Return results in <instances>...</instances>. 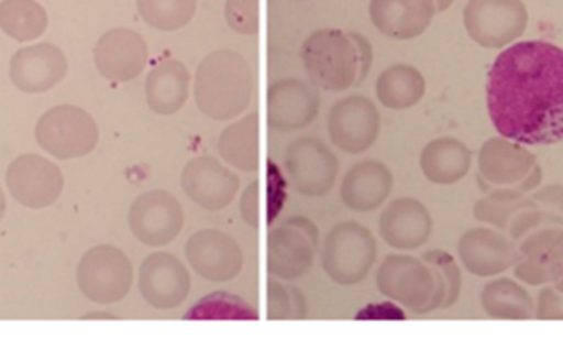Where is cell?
<instances>
[{
  "label": "cell",
  "instance_id": "cell-1",
  "mask_svg": "<svg viewBox=\"0 0 563 339\" xmlns=\"http://www.w3.org/2000/svg\"><path fill=\"white\" fill-rule=\"evenodd\" d=\"M486 99L501 138L521 145L563 141V50L544 40L519 42L489 69Z\"/></svg>",
  "mask_w": 563,
  "mask_h": 339
},
{
  "label": "cell",
  "instance_id": "cell-2",
  "mask_svg": "<svg viewBox=\"0 0 563 339\" xmlns=\"http://www.w3.org/2000/svg\"><path fill=\"white\" fill-rule=\"evenodd\" d=\"M301 62L311 85L328 92H343L366 79L373 48L360 33L321 29L305 40Z\"/></svg>",
  "mask_w": 563,
  "mask_h": 339
},
{
  "label": "cell",
  "instance_id": "cell-3",
  "mask_svg": "<svg viewBox=\"0 0 563 339\" xmlns=\"http://www.w3.org/2000/svg\"><path fill=\"white\" fill-rule=\"evenodd\" d=\"M254 75L250 63L233 50L210 53L195 76V101L207 118L231 121L251 106Z\"/></svg>",
  "mask_w": 563,
  "mask_h": 339
},
{
  "label": "cell",
  "instance_id": "cell-4",
  "mask_svg": "<svg viewBox=\"0 0 563 339\" xmlns=\"http://www.w3.org/2000/svg\"><path fill=\"white\" fill-rule=\"evenodd\" d=\"M376 284L380 295L417 315L446 310L452 295V277L442 265L410 255H387Z\"/></svg>",
  "mask_w": 563,
  "mask_h": 339
},
{
  "label": "cell",
  "instance_id": "cell-5",
  "mask_svg": "<svg viewBox=\"0 0 563 339\" xmlns=\"http://www.w3.org/2000/svg\"><path fill=\"white\" fill-rule=\"evenodd\" d=\"M377 258V245L369 229L357 222H340L328 232L321 251V265L338 285L361 284Z\"/></svg>",
  "mask_w": 563,
  "mask_h": 339
},
{
  "label": "cell",
  "instance_id": "cell-6",
  "mask_svg": "<svg viewBox=\"0 0 563 339\" xmlns=\"http://www.w3.org/2000/svg\"><path fill=\"white\" fill-rule=\"evenodd\" d=\"M35 139L46 154L59 161H71L95 151L99 131L95 119L85 109L58 106L40 118Z\"/></svg>",
  "mask_w": 563,
  "mask_h": 339
},
{
  "label": "cell",
  "instance_id": "cell-7",
  "mask_svg": "<svg viewBox=\"0 0 563 339\" xmlns=\"http://www.w3.org/2000/svg\"><path fill=\"white\" fill-rule=\"evenodd\" d=\"M76 281L81 294L92 304H118L131 291L134 269L121 249L98 245L82 255Z\"/></svg>",
  "mask_w": 563,
  "mask_h": 339
},
{
  "label": "cell",
  "instance_id": "cell-8",
  "mask_svg": "<svg viewBox=\"0 0 563 339\" xmlns=\"http://www.w3.org/2000/svg\"><path fill=\"white\" fill-rule=\"evenodd\" d=\"M317 226L308 218L295 216L274 228L267 238V271L280 281L303 277L318 252Z\"/></svg>",
  "mask_w": 563,
  "mask_h": 339
},
{
  "label": "cell",
  "instance_id": "cell-9",
  "mask_svg": "<svg viewBox=\"0 0 563 339\" xmlns=\"http://www.w3.org/2000/svg\"><path fill=\"white\" fill-rule=\"evenodd\" d=\"M463 23L473 42L485 48H505L525 35L529 13L522 0H470Z\"/></svg>",
  "mask_w": 563,
  "mask_h": 339
},
{
  "label": "cell",
  "instance_id": "cell-10",
  "mask_svg": "<svg viewBox=\"0 0 563 339\" xmlns=\"http://www.w3.org/2000/svg\"><path fill=\"white\" fill-rule=\"evenodd\" d=\"M185 215L180 201L164 189H152L135 198L129 209L132 234L151 248H164L178 238Z\"/></svg>",
  "mask_w": 563,
  "mask_h": 339
},
{
  "label": "cell",
  "instance_id": "cell-11",
  "mask_svg": "<svg viewBox=\"0 0 563 339\" xmlns=\"http://www.w3.org/2000/svg\"><path fill=\"white\" fill-rule=\"evenodd\" d=\"M285 168L295 192L318 198L333 188L340 162L323 142L314 138H300L288 145Z\"/></svg>",
  "mask_w": 563,
  "mask_h": 339
},
{
  "label": "cell",
  "instance_id": "cell-12",
  "mask_svg": "<svg viewBox=\"0 0 563 339\" xmlns=\"http://www.w3.org/2000/svg\"><path fill=\"white\" fill-rule=\"evenodd\" d=\"M380 116L373 101L364 96H350L331 108L328 132L331 142L346 154H363L379 138Z\"/></svg>",
  "mask_w": 563,
  "mask_h": 339
},
{
  "label": "cell",
  "instance_id": "cell-13",
  "mask_svg": "<svg viewBox=\"0 0 563 339\" xmlns=\"http://www.w3.org/2000/svg\"><path fill=\"white\" fill-rule=\"evenodd\" d=\"M185 255L200 277L217 284L234 281L244 267L241 245L218 229L195 232L185 245Z\"/></svg>",
  "mask_w": 563,
  "mask_h": 339
},
{
  "label": "cell",
  "instance_id": "cell-14",
  "mask_svg": "<svg viewBox=\"0 0 563 339\" xmlns=\"http://www.w3.org/2000/svg\"><path fill=\"white\" fill-rule=\"evenodd\" d=\"M5 182L12 198L32 209L52 206L65 185L62 170L35 154L15 158L7 168Z\"/></svg>",
  "mask_w": 563,
  "mask_h": 339
},
{
  "label": "cell",
  "instance_id": "cell-15",
  "mask_svg": "<svg viewBox=\"0 0 563 339\" xmlns=\"http://www.w3.org/2000/svg\"><path fill=\"white\" fill-rule=\"evenodd\" d=\"M139 291L155 310H174L190 295V272L175 255L155 252L142 262Z\"/></svg>",
  "mask_w": 563,
  "mask_h": 339
},
{
  "label": "cell",
  "instance_id": "cell-16",
  "mask_svg": "<svg viewBox=\"0 0 563 339\" xmlns=\"http://www.w3.org/2000/svg\"><path fill=\"white\" fill-rule=\"evenodd\" d=\"M536 165V155L518 142L493 138L479 151V182L483 189L516 188L526 195L522 182Z\"/></svg>",
  "mask_w": 563,
  "mask_h": 339
},
{
  "label": "cell",
  "instance_id": "cell-17",
  "mask_svg": "<svg viewBox=\"0 0 563 339\" xmlns=\"http://www.w3.org/2000/svg\"><path fill=\"white\" fill-rule=\"evenodd\" d=\"M459 255L470 274L495 277L518 264L519 245L498 229L476 228L460 239Z\"/></svg>",
  "mask_w": 563,
  "mask_h": 339
},
{
  "label": "cell",
  "instance_id": "cell-18",
  "mask_svg": "<svg viewBox=\"0 0 563 339\" xmlns=\"http://www.w3.org/2000/svg\"><path fill=\"white\" fill-rule=\"evenodd\" d=\"M185 195L207 211H221L236 198L240 178L213 157H197L181 173Z\"/></svg>",
  "mask_w": 563,
  "mask_h": 339
},
{
  "label": "cell",
  "instance_id": "cell-19",
  "mask_svg": "<svg viewBox=\"0 0 563 339\" xmlns=\"http://www.w3.org/2000/svg\"><path fill=\"white\" fill-rule=\"evenodd\" d=\"M515 275L525 284H555L563 278V229L542 228L519 242Z\"/></svg>",
  "mask_w": 563,
  "mask_h": 339
},
{
  "label": "cell",
  "instance_id": "cell-20",
  "mask_svg": "<svg viewBox=\"0 0 563 339\" xmlns=\"http://www.w3.org/2000/svg\"><path fill=\"white\" fill-rule=\"evenodd\" d=\"M147 58L144 36L129 29L109 30L95 48L96 68L109 81H132L144 72Z\"/></svg>",
  "mask_w": 563,
  "mask_h": 339
},
{
  "label": "cell",
  "instance_id": "cell-21",
  "mask_svg": "<svg viewBox=\"0 0 563 339\" xmlns=\"http://www.w3.org/2000/svg\"><path fill=\"white\" fill-rule=\"evenodd\" d=\"M68 62L65 53L52 43H38L19 50L10 62L13 86L26 95L48 91L65 79Z\"/></svg>",
  "mask_w": 563,
  "mask_h": 339
},
{
  "label": "cell",
  "instance_id": "cell-22",
  "mask_svg": "<svg viewBox=\"0 0 563 339\" xmlns=\"http://www.w3.org/2000/svg\"><path fill=\"white\" fill-rule=\"evenodd\" d=\"M320 112V96L307 83L287 78L274 83L267 92V122L280 132L308 128Z\"/></svg>",
  "mask_w": 563,
  "mask_h": 339
},
{
  "label": "cell",
  "instance_id": "cell-23",
  "mask_svg": "<svg viewBox=\"0 0 563 339\" xmlns=\"http://www.w3.org/2000/svg\"><path fill=\"white\" fill-rule=\"evenodd\" d=\"M433 221L423 203L400 198L390 203L380 215L379 232L384 241L397 251H416L432 234Z\"/></svg>",
  "mask_w": 563,
  "mask_h": 339
},
{
  "label": "cell",
  "instance_id": "cell-24",
  "mask_svg": "<svg viewBox=\"0 0 563 339\" xmlns=\"http://www.w3.org/2000/svg\"><path fill=\"white\" fill-rule=\"evenodd\" d=\"M437 7L433 0H371L369 17L383 35L394 40H412L422 35Z\"/></svg>",
  "mask_w": 563,
  "mask_h": 339
},
{
  "label": "cell",
  "instance_id": "cell-25",
  "mask_svg": "<svg viewBox=\"0 0 563 339\" xmlns=\"http://www.w3.org/2000/svg\"><path fill=\"white\" fill-rule=\"evenodd\" d=\"M393 186V173L383 162H360L344 175L341 199L351 211L371 212L386 201Z\"/></svg>",
  "mask_w": 563,
  "mask_h": 339
},
{
  "label": "cell",
  "instance_id": "cell-26",
  "mask_svg": "<svg viewBox=\"0 0 563 339\" xmlns=\"http://www.w3.org/2000/svg\"><path fill=\"white\" fill-rule=\"evenodd\" d=\"M191 75L178 59H165L148 73L145 96L152 111L161 116L177 114L190 96Z\"/></svg>",
  "mask_w": 563,
  "mask_h": 339
},
{
  "label": "cell",
  "instance_id": "cell-27",
  "mask_svg": "<svg viewBox=\"0 0 563 339\" xmlns=\"http://www.w3.org/2000/svg\"><path fill=\"white\" fill-rule=\"evenodd\" d=\"M420 167L435 185H455L472 167V152L463 142L452 138L437 139L423 149Z\"/></svg>",
  "mask_w": 563,
  "mask_h": 339
},
{
  "label": "cell",
  "instance_id": "cell-28",
  "mask_svg": "<svg viewBox=\"0 0 563 339\" xmlns=\"http://www.w3.org/2000/svg\"><path fill=\"white\" fill-rule=\"evenodd\" d=\"M220 155L231 167L243 172L260 168V116L251 112L244 119L224 129L220 138Z\"/></svg>",
  "mask_w": 563,
  "mask_h": 339
},
{
  "label": "cell",
  "instance_id": "cell-29",
  "mask_svg": "<svg viewBox=\"0 0 563 339\" xmlns=\"http://www.w3.org/2000/svg\"><path fill=\"white\" fill-rule=\"evenodd\" d=\"M376 95L387 109L406 111L426 95V79L413 66L394 65L377 78Z\"/></svg>",
  "mask_w": 563,
  "mask_h": 339
},
{
  "label": "cell",
  "instance_id": "cell-30",
  "mask_svg": "<svg viewBox=\"0 0 563 339\" xmlns=\"http://www.w3.org/2000/svg\"><path fill=\"white\" fill-rule=\"evenodd\" d=\"M482 307L495 320H531L536 314V304L529 292L511 278H499L485 285Z\"/></svg>",
  "mask_w": 563,
  "mask_h": 339
},
{
  "label": "cell",
  "instance_id": "cell-31",
  "mask_svg": "<svg viewBox=\"0 0 563 339\" xmlns=\"http://www.w3.org/2000/svg\"><path fill=\"white\" fill-rule=\"evenodd\" d=\"M48 15L35 0H2L0 29L16 42H32L45 33Z\"/></svg>",
  "mask_w": 563,
  "mask_h": 339
},
{
  "label": "cell",
  "instance_id": "cell-32",
  "mask_svg": "<svg viewBox=\"0 0 563 339\" xmlns=\"http://www.w3.org/2000/svg\"><path fill=\"white\" fill-rule=\"evenodd\" d=\"M137 9L152 29L175 32L194 20L197 0H137Z\"/></svg>",
  "mask_w": 563,
  "mask_h": 339
},
{
  "label": "cell",
  "instance_id": "cell-33",
  "mask_svg": "<svg viewBox=\"0 0 563 339\" xmlns=\"http://www.w3.org/2000/svg\"><path fill=\"white\" fill-rule=\"evenodd\" d=\"M307 305L298 288L287 287L271 278L267 284V318L269 320H291L305 318Z\"/></svg>",
  "mask_w": 563,
  "mask_h": 339
},
{
  "label": "cell",
  "instance_id": "cell-34",
  "mask_svg": "<svg viewBox=\"0 0 563 339\" xmlns=\"http://www.w3.org/2000/svg\"><path fill=\"white\" fill-rule=\"evenodd\" d=\"M228 25L241 35L260 32V0H227L224 7Z\"/></svg>",
  "mask_w": 563,
  "mask_h": 339
},
{
  "label": "cell",
  "instance_id": "cell-35",
  "mask_svg": "<svg viewBox=\"0 0 563 339\" xmlns=\"http://www.w3.org/2000/svg\"><path fill=\"white\" fill-rule=\"evenodd\" d=\"M539 208L548 216L551 228L563 226V185H549L532 195Z\"/></svg>",
  "mask_w": 563,
  "mask_h": 339
},
{
  "label": "cell",
  "instance_id": "cell-36",
  "mask_svg": "<svg viewBox=\"0 0 563 339\" xmlns=\"http://www.w3.org/2000/svg\"><path fill=\"white\" fill-rule=\"evenodd\" d=\"M534 317L539 320H563V294L554 287L542 288Z\"/></svg>",
  "mask_w": 563,
  "mask_h": 339
},
{
  "label": "cell",
  "instance_id": "cell-37",
  "mask_svg": "<svg viewBox=\"0 0 563 339\" xmlns=\"http://www.w3.org/2000/svg\"><path fill=\"white\" fill-rule=\"evenodd\" d=\"M241 216L251 228L257 229L261 226L260 218V182H253L244 189L243 198H241Z\"/></svg>",
  "mask_w": 563,
  "mask_h": 339
},
{
  "label": "cell",
  "instance_id": "cell-38",
  "mask_svg": "<svg viewBox=\"0 0 563 339\" xmlns=\"http://www.w3.org/2000/svg\"><path fill=\"white\" fill-rule=\"evenodd\" d=\"M435 2L437 12H443V10L449 9L455 0H433Z\"/></svg>",
  "mask_w": 563,
  "mask_h": 339
},
{
  "label": "cell",
  "instance_id": "cell-39",
  "mask_svg": "<svg viewBox=\"0 0 563 339\" xmlns=\"http://www.w3.org/2000/svg\"><path fill=\"white\" fill-rule=\"evenodd\" d=\"M7 201L5 195H3L2 188H0V221H2L3 215H5Z\"/></svg>",
  "mask_w": 563,
  "mask_h": 339
}]
</instances>
